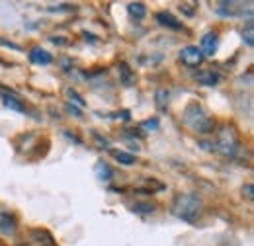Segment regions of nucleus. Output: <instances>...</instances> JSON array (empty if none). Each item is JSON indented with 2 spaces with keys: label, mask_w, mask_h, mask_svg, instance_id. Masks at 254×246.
Wrapping results in <instances>:
<instances>
[{
  "label": "nucleus",
  "mask_w": 254,
  "mask_h": 246,
  "mask_svg": "<svg viewBox=\"0 0 254 246\" xmlns=\"http://www.w3.org/2000/svg\"><path fill=\"white\" fill-rule=\"evenodd\" d=\"M155 20H157V24H160L162 28H168V30H174V31L184 30V24L176 16H172L170 12H157L155 14Z\"/></svg>",
  "instance_id": "nucleus-9"
},
{
  "label": "nucleus",
  "mask_w": 254,
  "mask_h": 246,
  "mask_svg": "<svg viewBox=\"0 0 254 246\" xmlns=\"http://www.w3.org/2000/svg\"><path fill=\"white\" fill-rule=\"evenodd\" d=\"M168 100H170V94H168L166 88H159L155 92V102H157V108H159L160 112H166L168 110Z\"/></svg>",
  "instance_id": "nucleus-16"
},
{
  "label": "nucleus",
  "mask_w": 254,
  "mask_h": 246,
  "mask_svg": "<svg viewBox=\"0 0 254 246\" xmlns=\"http://www.w3.org/2000/svg\"><path fill=\"white\" fill-rule=\"evenodd\" d=\"M127 12H129L131 18L143 20V18L147 16V6H145L143 2H131V4H127Z\"/></svg>",
  "instance_id": "nucleus-15"
},
{
  "label": "nucleus",
  "mask_w": 254,
  "mask_h": 246,
  "mask_svg": "<svg viewBox=\"0 0 254 246\" xmlns=\"http://www.w3.org/2000/svg\"><path fill=\"white\" fill-rule=\"evenodd\" d=\"M180 61L184 62L186 66H190V68H197V66H201V64H203L205 57L201 55L199 47H195V45H188V47H184V49L180 51Z\"/></svg>",
  "instance_id": "nucleus-6"
},
{
  "label": "nucleus",
  "mask_w": 254,
  "mask_h": 246,
  "mask_svg": "<svg viewBox=\"0 0 254 246\" xmlns=\"http://www.w3.org/2000/svg\"><path fill=\"white\" fill-rule=\"evenodd\" d=\"M170 213L184 223H197L203 215V199L193 191L178 193L170 203Z\"/></svg>",
  "instance_id": "nucleus-2"
},
{
  "label": "nucleus",
  "mask_w": 254,
  "mask_h": 246,
  "mask_svg": "<svg viewBox=\"0 0 254 246\" xmlns=\"http://www.w3.org/2000/svg\"><path fill=\"white\" fill-rule=\"evenodd\" d=\"M243 41H245L249 47H253L254 45V24H253V20H249V22H247V26L243 28Z\"/></svg>",
  "instance_id": "nucleus-18"
},
{
  "label": "nucleus",
  "mask_w": 254,
  "mask_h": 246,
  "mask_svg": "<svg viewBox=\"0 0 254 246\" xmlns=\"http://www.w3.org/2000/svg\"><path fill=\"white\" fill-rule=\"evenodd\" d=\"M243 197H247L249 201H253V199H254V185H253V182H249V184L243 185Z\"/></svg>",
  "instance_id": "nucleus-21"
},
{
  "label": "nucleus",
  "mask_w": 254,
  "mask_h": 246,
  "mask_svg": "<svg viewBox=\"0 0 254 246\" xmlns=\"http://www.w3.org/2000/svg\"><path fill=\"white\" fill-rule=\"evenodd\" d=\"M66 108H68V112H70V114H74V116H78V118H82V112H80L78 108H74V106H70V104H68Z\"/></svg>",
  "instance_id": "nucleus-24"
},
{
  "label": "nucleus",
  "mask_w": 254,
  "mask_h": 246,
  "mask_svg": "<svg viewBox=\"0 0 254 246\" xmlns=\"http://www.w3.org/2000/svg\"><path fill=\"white\" fill-rule=\"evenodd\" d=\"M141 127H147V129H159V120H147V122L141 123Z\"/></svg>",
  "instance_id": "nucleus-23"
},
{
  "label": "nucleus",
  "mask_w": 254,
  "mask_h": 246,
  "mask_svg": "<svg viewBox=\"0 0 254 246\" xmlns=\"http://www.w3.org/2000/svg\"><path fill=\"white\" fill-rule=\"evenodd\" d=\"M211 151H215L225 158H237L241 154L243 151L241 135L233 123H221L219 127H215V139L211 143Z\"/></svg>",
  "instance_id": "nucleus-1"
},
{
  "label": "nucleus",
  "mask_w": 254,
  "mask_h": 246,
  "mask_svg": "<svg viewBox=\"0 0 254 246\" xmlns=\"http://www.w3.org/2000/svg\"><path fill=\"white\" fill-rule=\"evenodd\" d=\"M182 123L197 135H211L217 127L215 120L207 114V110L199 102H190L182 112Z\"/></svg>",
  "instance_id": "nucleus-3"
},
{
  "label": "nucleus",
  "mask_w": 254,
  "mask_h": 246,
  "mask_svg": "<svg viewBox=\"0 0 254 246\" xmlns=\"http://www.w3.org/2000/svg\"><path fill=\"white\" fill-rule=\"evenodd\" d=\"M120 72H122V80H124V84H127V86H129V84L135 80L133 72L129 70V66H127L126 62H122V64H120Z\"/></svg>",
  "instance_id": "nucleus-19"
},
{
  "label": "nucleus",
  "mask_w": 254,
  "mask_h": 246,
  "mask_svg": "<svg viewBox=\"0 0 254 246\" xmlns=\"http://www.w3.org/2000/svg\"><path fill=\"white\" fill-rule=\"evenodd\" d=\"M0 100L4 102L6 108H10V110H14V112H18V114H26V112H28L26 104H24L16 94L12 92V90H0Z\"/></svg>",
  "instance_id": "nucleus-8"
},
{
  "label": "nucleus",
  "mask_w": 254,
  "mask_h": 246,
  "mask_svg": "<svg viewBox=\"0 0 254 246\" xmlns=\"http://www.w3.org/2000/svg\"><path fill=\"white\" fill-rule=\"evenodd\" d=\"M219 49V33L217 31H207L201 35V41H199V51L203 57H213Z\"/></svg>",
  "instance_id": "nucleus-4"
},
{
  "label": "nucleus",
  "mask_w": 254,
  "mask_h": 246,
  "mask_svg": "<svg viewBox=\"0 0 254 246\" xmlns=\"http://www.w3.org/2000/svg\"><path fill=\"white\" fill-rule=\"evenodd\" d=\"M18 233V219L12 211L0 207V235L4 237H16Z\"/></svg>",
  "instance_id": "nucleus-5"
},
{
  "label": "nucleus",
  "mask_w": 254,
  "mask_h": 246,
  "mask_svg": "<svg viewBox=\"0 0 254 246\" xmlns=\"http://www.w3.org/2000/svg\"><path fill=\"white\" fill-rule=\"evenodd\" d=\"M92 137H94L96 141H98L100 149H110V141H108L106 137H100V135H98V131H92Z\"/></svg>",
  "instance_id": "nucleus-22"
},
{
  "label": "nucleus",
  "mask_w": 254,
  "mask_h": 246,
  "mask_svg": "<svg viewBox=\"0 0 254 246\" xmlns=\"http://www.w3.org/2000/svg\"><path fill=\"white\" fill-rule=\"evenodd\" d=\"M28 57H30V61L33 64H39V66H47V64L53 62V55L49 51L41 49V47H32L30 53H28Z\"/></svg>",
  "instance_id": "nucleus-11"
},
{
  "label": "nucleus",
  "mask_w": 254,
  "mask_h": 246,
  "mask_svg": "<svg viewBox=\"0 0 254 246\" xmlns=\"http://www.w3.org/2000/svg\"><path fill=\"white\" fill-rule=\"evenodd\" d=\"M180 10L186 14V16H193L195 14V10H197V2H182L180 4Z\"/></svg>",
  "instance_id": "nucleus-20"
},
{
  "label": "nucleus",
  "mask_w": 254,
  "mask_h": 246,
  "mask_svg": "<svg viewBox=\"0 0 254 246\" xmlns=\"http://www.w3.org/2000/svg\"><path fill=\"white\" fill-rule=\"evenodd\" d=\"M0 246H2V245H0Z\"/></svg>",
  "instance_id": "nucleus-25"
},
{
  "label": "nucleus",
  "mask_w": 254,
  "mask_h": 246,
  "mask_svg": "<svg viewBox=\"0 0 254 246\" xmlns=\"http://www.w3.org/2000/svg\"><path fill=\"white\" fill-rule=\"evenodd\" d=\"M129 209L133 213H139V215H151L159 209V205L155 201H135V203L129 205Z\"/></svg>",
  "instance_id": "nucleus-12"
},
{
  "label": "nucleus",
  "mask_w": 254,
  "mask_h": 246,
  "mask_svg": "<svg viewBox=\"0 0 254 246\" xmlns=\"http://www.w3.org/2000/svg\"><path fill=\"white\" fill-rule=\"evenodd\" d=\"M94 174L100 182H110V180L114 178V170H112V166H110L108 162H104V160H98V162H96Z\"/></svg>",
  "instance_id": "nucleus-13"
},
{
  "label": "nucleus",
  "mask_w": 254,
  "mask_h": 246,
  "mask_svg": "<svg viewBox=\"0 0 254 246\" xmlns=\"http://www.w3.org/2000/svg\"><path fill=\"white\" fill-rule=\"evenodd\" d=\"M64 96L70 100V106H74V108H86V102H84V98L80 96V94L76 92V90H72V88H64Z\"/></svg>",
  "instance_id": "nucleus-17"
},
{
  "label": "nucleus",
  "mask_w": 254,
  "mask_h": 246,
  "mask_svg": "<svg viewBox=\"0 0 254 246\" xmlns=\"http://www.w3.org/2000/svg\"><path fill=\"white\" fill-rule=\"evenodd\" d=\"M112 156L124 166H135L137 164V156L133 153H127V151H112Z\"/></svg>",
  "instance_id": "nucleus-14"
},
{
  "label": "nucleus",
  "mask_w": 254,
  "mask_h": 246,
  "mask_svg": "<svg viewBox=\"0 0 254 246\" xmlns=\"http://www.w3.org/2000/svg\"><path fill=\"white\" fill-rule=\"evenodd\" d=\"M193 78H195V82H197V84L207 86V88H213V86H217V84L221 82V74H219V72H215L213 68L199 70V72H195V74H193Z\"/></svg>",
  "instance_id": "nucleus-7"
},
{
  "label": "nucleus",
  "mask_w": 254,
  "mask_h": 246,
  "mask_svg": "<svg viewBox=\"0 0 254 246\" xmlns=\"http://www.w3.org/2000/svg\"><path fill=\"white\" fill-rule=\"evenodd\" d=\"M30 239H32V245L35 246H57L51 233L45 229H30Z\"/></svg>",
  "instance_id": "nucleus-10"
}]
</instances>
